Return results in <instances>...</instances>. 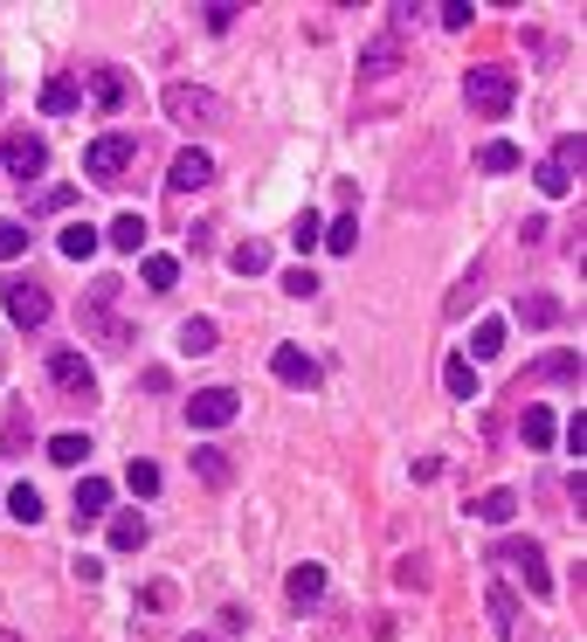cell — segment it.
<instances>
[{
  "label": "cell",
  "mask_w": 587,
  "mask_h": 642,
  "mask_svg": "<svg viewBox=\"0 0 587 642\" xmlns=\"http://www.w3.org/2000/svg\"><path fill=\"white\" fill-rule=\"evenodd\" d=\"M166 118L187 124V132H215V124L228 118V105L215 90H200V84H166Z\"/></svg>",
  "instance_id": "2"
},
{
  "label": "cell",
  "mask_w": 587,
  "mask_h": 642,
  "mask_svg": "<svg viewBox=\"0 0 587 642\" xmlns=\"http://www.w3.org/2000/svg\"><path fill=\"white\" fill-rule=\"evenodd\" d=\"M215 339H221L215 318H187V325H181V352H187V359H208V352H215Z\"/></svg>",
  "instance_id": "26"
},
{
  "label": "cell",
  "mask_w": 587,
  "mask_h": 642,
  "mask_svg": "<svg viewBox=\"0 0 587 642\" xmlns=\"http://www.w3.org/2000/svg\"><path fill=\"white\" fill-rule=\"evenodd\" d=\"M48 464H63V470H76V464H90V435H48Z\"/></svg>",
  "instance_id": "25"
},
{
  "label": "cell",
  "mask_w": 587,
  "mask_h": 642,
  "mask_svg": "<svg viewBox=\"0 0 587 642\" xmlns=\"http://www.w3.org/2000/svg\"><path fill=\"white\" fill-rule=\"evenodd\" d=\"M470 352H477V359H498V352H504V325H498V318H483V325L470 331Z\"/></svg>",
  "instance_id": "36"
},
{
  "label": "cell",
  "mask_w": 587,
  "mask_h": 642,
  "mask_svg": "<svg viewBox=\"0 0 587 642\" xmlns=\"http://www.w3.org/2000/svg\"><path fill=\"white\" fill-rule=\"evenodd\" d=\"M394 580H401V587H428V567H422V553H415V559H401V567H394Z\"/></svg>",
  "instance_id": "42"
},
{
  "label": "cell",
  "mask_w": 587,
  "mask_h": 642,
  "mask_svg": "<svg viewBox=\"0 0 587 642\" xmlns=\"http://www.w3.org/2000/svg\"><path fill=\"white\" fill-rule=\"evenodd\" d=\"M0 373H8V346H0Z\"/></svg>",
  "instance_id": "49"
},
{
  "label": "cell",
  "mask_w": 587,
  "mask_h": 642,
  "mask_svg": "<svg viewBox=\"0 0 587 642\" xmlns=\"http://www.w3.org/2000/svg\"><path fill=\"white\" fill-rule=\"evenodd\" d=\"M0 166H8V179H35L48 166V145L35 132H8L0 139Z\"/></svg>",
  "instance_id": "7"
},
{
  "label": "cell",
  "mask_w": 587,
  "mask_h": 642,
  "mask_svg": "<svg viewBox=\"0 0 587 642\" xmlns=\"http://www.w3.org/2000/svg\"><path fill=\"white\" fill-rule=\"evenodd\" d=\"M132 160H139V139L132 132H105V139L84 145V173L97 179V187H118V179L132 173Z\"/></svg>",
  "instance_id": "3"
},
{
  "label": "cell",
  "mask_w": 587,
  "mask_h": 642,
  "mask_svg": "<svg viewBox=\"0 0 587 642\" xmlns=\"http://www.w3.org/2000/svg\"><path fill=\"white\" fill-rule=\"evenodd\" d=\"M48 380H56L69 401H90L97 394V367H90L84 352H48Z\"/></svg>",
  "instance_id": "8"
},
{
  "label": "cell",
  "mask_w": 587,
  "mask_h": 642,
  "mask_svg": "<svg viewBox=\"0 0 587 642\" xmlns=\"http://www.w3.org/2000/svg\"><path fill=\"white\" fill-rule=\"evenodd\" d=\"M166 187H173V194H200V187H215V160H208V152H200V145H187L181 160H173Z\"/></svg>",
  "instance_id": "11"
},
{
  "label": "cell",
  "mask_w": 587,
  "mask_h": 642,
  "mask_svg": "<svg viewBox=\"0 0 587 642\" xmlns=\"http://www.w3.org/2000/svg\"><path fill=\"white\" fill-rule=\"evenodd\" d=\"M567 456H587V415L567 422Z\"/></svg>",
  "instance_id": "47"
},
{
  "label": "cell",
  "mask_w": 587,
  "mask_h": 642,
  "mask_svg": "<svg viewBox=\"0 0 587 642\" xmlns=\"http://www.w3.org/2000/svg\"><path fill=\"white\" fill-rule=\"evenodd\" d=\"M111 546L118 553H139L145 546V519H139V511H118V519H111Z\"/></svg>",
  "instance_id": "32"
},
{
  "label": "cell",
  "mask_w": 587,
  "mask_h": 642,
  "mask_svg": "<svg viewBox=\"0 0 587 642\" xmlns=\"http://www.w3.org/2000/svg\"><path fill=\"white\" fill-rule=\"evenodd\" d=\"M236 388H200L194 401H187V422L194 428H228V422H236Z\"/></svg>",
  "instance_id": "10"
},
{
  "label": "cell",
  "mask_w": 587,
  "mask_h": 642,
  "mask_svg": "<svg viewBox=\"0 0 587 642\" xmlns=\"http://www.w3.org/2000/svg\"><path fill=\"white\" fill-rule=\"evenodd\" d=\"M525 380H580V352H546ZM525 380H519V388H525Z\"/></svg>",
  "instance_id": "29"
},
{
  "label": "cell",
  "mask_w": 587,
  "mask_h": 642,
  "mask_svg": "<svg viewBox=\"0 0 587 642\" xmlns=\"http://www.w3.org/2000/svg\"><path fill=\"white\" fill-rule=\"evenodd\" d=\"M166 601H173V587H166V580H152V587H145V595H139V608H152V614H160Z\"/></svg>",
  "instance_id": "46"
},
{
  "label": "cell",
  "mask_w": 587,
  "mask_h": 642,
  "mask_svg": "<svg viewBox=\"0 0 587 642\" xmlns=\"http://www.w3.org/2000/svg\"><path fill=\"white\" fill-rule=\"evenodd\" d=\"M21 249H29V221H0V263H14Z\"/></svg>",
  "instance_id": "39"
},
{
  "label": "cell",
  "mask_w": 587,
  "mask_h": 642,
  "mask_svg": "<svg viewBox=\"0 0 587 642\" xmlns=\"http://www.w3.org/2000/svg\"><path fill=\"white\" fill-rule=\"evenodd\" d=\"M187 642H215V635H187Z\"/></svg>",
  "instance_id": "50"
},
{
  "label": "cell",
  "mask_w": 587,
  "mask_h": 642,
  "mask_svg": "<svg viewBox=\"0 0 587 642\" xmlns=\"http://www.w3.org/2000/svg\"><path fill=\"white\" fill-rule=\"evenodd\" d=\"M0 498H8V519H21V525L42 519V491H35V483H14V491H0Z\"/></svg>",
  "instance_id": "30"
},
{
  "label": "cell",
  "mask_w": 587,
  "mask_h": 642,
  "mask_svg": "<svg viewBox=\"0 0 587 642\" xmlns=\"http://www.w3.org/2000/svg\"><path fill=\"white\" fill-rule=\"evenodd\" d=\"M97 236H105L111 249H124V255H139L145 249V215H118L111 228H97Z\"/></svg>",
  "instance_id": "24"
},
{
  "label": "cell",
  "mask_w": 587,
  "mask_h": 642,
  "mask_svg": "<svg viewBox=\"0 0 587 642\" xmlns=\"http://www.w3.org/2000/svg\"><path fill=\"white\" fill-rule=\"evenodd\" d=\"M470 519H483V525H512V519H519V491H483V498L470 504Z\"/></svg>",
  "instance_id": "22"
},
{
  "label": "cell",
  "mask_w": 587,
  "mask_h": 642,
  "mask_svg": "<svg viewBox=\"0 0 587 642\" xmlns=\"http://www.w3.org/2000/svg\"><path fill=\"white\" fill-rule=\"evenodd\" d=\"M284 291H291V297H312L318 276H312V270H284Z\"/></svg>",
  "instance_id": "43"
},
{
  "label": "cell",
  "mask_w": 587,
  "mask_h": 642,
  "mask_svg": "<svg viewBox=\"0 0 587 642\" xmlns=\"http://www.w3.org/2000/svg\"><path fill=\"white\" fill-rule=\"evenodd\" d=\"M318 242H325L331 255H352V249H360V221H352V215H339V221H331Z\"/></svg>",
  "instance_id": "34"
},
{
  "label": "cell",
  "mask_w": 587,
  "mask_h": 642,
  "mask_svg": "<svg viewBox=\"0 0 587 642\" xmlns=\"http://www.w3.org/2000/svg\"><path fill=\"white\" fill-rule=\"evenodd\" d=\"M76 105H84V90H76V76H48V84H42V111H48V118H69Z\"/></svg>",
  "instance_id": "20"
},
{
  "label": "cell",
  "mask_w": 587,
  "mask_h": 642,
  "mask_svg": "<svg viewBox=\"0 0 587 642\" xmlns=\"http://www.w3.org/2000/svg\"><path fill=\"white\" fill-rule=\"evenodd\" d=\"M318 236H325V221H318L312 208H304V215L291 221V249H297V255H304V249H318Z\"/></svg>",
  "instance_id": "37"
},
{
  "label": "cell",
  "mask_w": 587,
  "mask_h": 642,
  "mask_svg": "<svg viewBox=\"0 0 587 642\" xmlns=\"http://www.w3.org/2000/svg\"><path fill=\"white\" fill-rule=\"evenodd\" d=\"M48 312H56V304H48V291L35 284V276H14V284H8V318L14 325H48Z\"/></svg>",
  "instance_id": "9"
},
{
  "label": "cell",
  "mask_w": 587,
  "mask_h": 642,
  "mask_svg": "<svg viewBox=\"0 0 587 642\" xmlns=\"http://www.w3.org/2000/svg\"><path fill=\"white\" fill-rule=\"evenodd\" d=\"M491 559H498V567H512L525 587H532V595H553V574H546V553L540 546H532V538H498V546H491Z\"/></svg>",
  "instance_id": "6"
},
{
  "label": "cell",
  "mask_w": 587,
  "mask_h": 642,
  "mask_svg": "<svg viewBox=\"0 0 587 642\" xmlns=\"http://www.w3.org/2000/svg\"><path fill=\"white\" fill-rule=\"evenodd\" d=\"M443 388H449L456 401H477V367H470L464 352H456V359H443Z\"/></svg>",
  "instance_id": "27"
},
{
  "label": "cell",
  "mask_w": 587,
  "mask_h": 642,
  "mask_svg": "<svg viewBox=\"0 0 587 642\" xmlns=\"http://www.w3.org/2000/svg\"><path fill=\"white\" fill-rule=\"evenodd\" d=\"M546 236H553V228H546V221H540V215H532V221H525V228H519V242H525V249H540V242H546Z\"/></svg>",
  "instance_id": "48"
},
{
  "label": "cell",
  "mask_w": 587,
  "mask_h": 642,
  "mask_svg": "<svg viewBox=\"0 0 587 642\" xmlns=\"http://www.w3.org/2000/svg\"><path fill=\"white\" fill-rule=\"evenodd\" d=\"M236 0H208V8H200V21H208V35H228V29H236Z\"/></svg>",
  "instance_id": "38"
},
{
  "label": "cell",
  "mask_w": 587,
  "mask_h": 642,
  "mask_svg": "<svg viewBox=\"0 0 587 642\" xmlns=\"http://www.w3.org/2000/svg\"><path fill=\"white\" fill-rule=\"evenodd\" d=\"M69 200H76V187H48V194L35 200V208H48V215H63V208H69Z\"/></svg>",
  "instance_id": "44"
},
{
  "label": "cell",
  "mask_w": 587,
  "mask_h": 642,
  "mask_svg": "<svg viewBox=\"0 0 587 642\" xmlns=\"http://www.w3.org/2000/svg\"><path fill=\"white\" fill-rule=\"evenodd\" d=\"M105 511H111V483L105 477H84V483H76V525L105 519Z\"/></svg>",
  "instance_id": "18"
},
{
  "label": "cell",
  "mask_w": 587,
  "mask_h": 642,
  "mask_svg": "<svg viewBox=\"0 0 587 642\" xmlns=\"http://www.w3.org/2000/svg\"><path fill=\"white\" fill-rule=\"evenodd\" d=\"M76 90H90L97 111H118L124 105V76L118 69H84V84H76Z\"/></svg>",
  "instance_id": "17"
},
{
  "label": "cell",
  "mask_w": 587,
  "mask_h": 642,
  "mask_svg": "<svg viewBox=\"0 0 587 642\" xmlns=\"http://www.w3.org/2000/svg\"><path fill=\"white\" fill-rule=\"evenodd\" d=\"M483 614H491L498 642H519V595H512L504 580H491V587H483Z\"/></svg>",
  "instance_id": "12"
},
{
  "label": "cell",
  "mask_w": 587,
  "mask_h": 642,
  "mask_svg": "<svg viewBox=\"0 0 587 642\" xmlns=\"http://www.w3.org/2000/svg\"><path fill=\"white\" fill-rule=\"evenodd\" d=\"M284 595H291L297 608H312V601H325V567H318V559H304V567H291V580H284Z\"/></svg>",
  "instance_id": "16"
},
{
  "label": "cell",
  "mask_w": 587,
  "mask_h": 642,
  "mask_svg": "<svg viewBox=\"0 0 587 642\" xmlns=\"http://www.w3.org/2000/svg\"><path fill=\"white\" fill-rule=\"evenodd\" d=\"M270 373L284 380V388H318V359L297 352V346H276V352H270Z\"/></svg>",
  "instance_id": "13"
},
{
  "label": "cell",
  "mask_w": 587,
  "mask_h": 642,
  "mask_svg": "<svg viewBox=\"0 0 587 642\" xmlns=\"http://www.w3.org/2000/svg\"><path fill=\"white\" fill-rule=\"evenodd\" d=\"M394 63H401V35H394V29H388V35H373V42L360 48V69H367V76H388Z\"/></svg>",
  "instance_id": "21"
},
{
  "label": "cell",
  "mask_w": 587,
  "mask_h": 642,
  "mask_svg": "<svg viewBox=\"0 0 587 642\" xmlns=\"http://www.w3.org/2000/svg\"><path fill=\"white\" fill-rule=\"evenodd\" d=\"M519 428H525V443H532V449H553V435H559V422H553V407H540V401H525V415H519Z\"/></svg>",
  "instance_id": "23"
},
{
  "label": "cell",
  "mask_w": 587,
  "mask_h": 642,
  "mask_svg": "<svg viewBox=\"0 0 587 642\" xmlns=\"http://www.w3.org/2000/svg\"><path fill=\"white\" fill-rule=\"evenodd\" d=\"M97 242H105V236H97L90 221H63V236H56V249L69 255V263H90V255H97Z\"/></svg>",
  "instance_id": "19"
},
{
  "label": "cell",
  "mask_w": 587,
  "mask_h": 642,
  "mask_svg": "<svg viewBox=\"0 0 587 642\" xmlns=\"http://www.w3.org/2000/svg\"><path fill=\"white\" fill-rule=\"evenodd\" d=\"M124 483H132V498H160V464H145V456H132V470H124Z\"/></svg>",
  "instance_id": "35"
},
{
  "label": "cell",
  "mask_w": 587,
  "mask_h": 642,
  "mask_svg": "<svg viewBox=\"0 0 587 642\" xmlns=\"http://www.w3.org/2000/svg\"><path fill=\"white\" fill-rule=\"evenodd\" d=\"M29 435H35V428H29V415H8V428H0V449H8V456H14L21 443H29Z\"/></svg>",
  "instance_id": "41"
},
{
  "label": "cell",
  "mask_w": 587,
  "mask_h": 642,
  "mask_svg": "<svg viewBox=\"0 0 587 642\" xmlns=\"http://www.w3.org/2000/svg\"><path fill=\"white\" fill-rule=\"evenodd\" d=\"M139 388H145V394H166V388H173V373H166V367H145V373H139Z\"/></svg>",
  "instance_id": "45"
},
{
  "label": "cell",
  "mask_w": 587,
  "mask_h": 642,
  "mask_svg": "<svg viewBox=\"0 0 587 642\" xmlns=\"http://www.w3.org/2000/svg\"><path fill=\"white\" fill-rule=\"evenodd\" d=\"M477 166H483V173H519V145H512V139H491V145L477 152Z\"/></svg>",
  "instance_id": "33"
},
{
  "label": "cell",
  "mask_w": 587,
  "mask_h": 642,
  "mask_svg": "<svg viewBox=\"0 0 587 642\" xmlns=\"http://www.w3.org/2000/svg\"><path fill=\"white\" fill-rule=\"evenodd\" d=\"M436 21L456 35V29H470V21H477V8H470V0H443V8H436Z\"/></svg>",
  "instance_id": "40"
},
{
  "label": "cell",
  "mask_w": 587,
  "mask_h": 642,
  "mask_svg": "<svg viewBox=\"0 0 587 642\" xmlns=\"http://www.w3.org/2000/svg\"><path fill=\"white\" fill-rule=\"evenodd\" d=\"M228 270H236V276H263L270 270V249L263 242H236V249H228Z\"/></svg>",
  "instance_id": "31"
},
{
  "label": "cell",
  "mask_w": 587,
  "mask_h": 642,
  "mask_svg": "<svg viewBox=\"0 0 587 642\" xmlns=\"http://www.w3.org/2000/svg\"><path fill=\"white\" fill-rule=\"evenodd\" d=\"M139 276H145V291H173L181 284V255H145Z\"/></svg>",
  "instance_id": "28"
},
{
  "label": "cell",
  "mask_w": 587,
  "mask_h": 642,
  "mask_svg": "<svg viewBox=\"0 0 587 642\" xmlns=\"http://www.w3.org/2000/svg\"><path fill=\"white\" fill-rule=\"evenodd\" d=\"M118 297H124L118 276H97V284L84 291V331H97L105 346H124V339H132V331H124V325L111 318V312H118Z\"/></svg>",
  "instance_id": "5"
},
{
  "label": "cell",
  "mask_w": 587,
  "mask_h": 642,
  "mask_svg": "<svg viewBox=\"0 0 587 642\" xmlns=\"http://www.w3.org/2000/svg\"><path fill=\"white\" fill-rule=\"evenodd\" d=\"M512 318H519V325H532V331H546V325H559V297H546V291H519Z\"/></svg>",
  "instance_id": "15"
},
{
  "label": "cell",
  "mask_w": 587,
  "mask_h": 642,
  "mask_svg": "<svg viewBox=\"0 0 587 642\" xmlns=\"http://www.w3.org/2000/svg\"><path fill=\"white\" fill-rule=\"evenodd\" d=\"M580 166H587V139H580V132H567V139H559V145L546 152V160H540V173H532V179H540V194H546V200H559V194H574Z\"/></svg>",
  "instance_id": "4"
},
{
  "label": "cell",
  "mask_w": 587,
  "mask_h": 642,
  "mask_svg": "<svg viewBox=\"0 0 587 642\" xmlns=\"http://www.w3.org/2000/svg\"><path fill=\"white\" fill-rule=\"evenodd\" d=\"M194 477L208 483V491H228V483H236V464H228L221 443H200V449H194Z\"/></svg>",
  "instance_id": "14"
},
{
  "label": "cell",
  "mask_w": 587,
  "mask_h": 642,
  "mask_svg": "<svg viewBox=\"0 0 587 642\" xmlns=\"http://www.w3.org/2000/svg\"><path fill=\"white\" fill-rule=\"evenodd\" d=\"M512 97H519V76L512 69H498V63L464 69V105L477 118H504V111H512Z\"/></svg>",
  "instance_id": "1"
}]
</instances>
